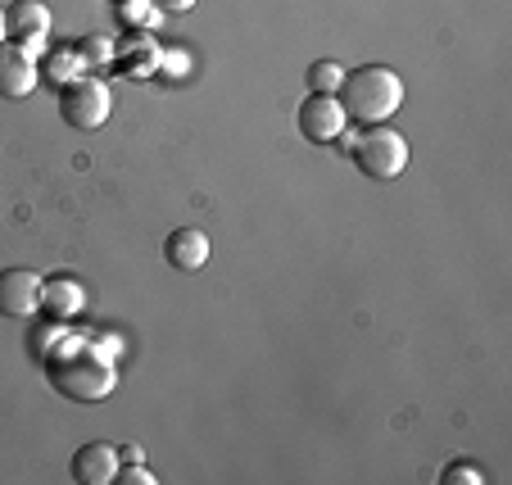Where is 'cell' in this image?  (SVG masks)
<instances>
[{"mask_svg": "<svg viewBox=\"0 0 512 485\" xmlns=\"http://www.w3.org/2000/svg\"><path fill=\"white\" fill-rule=\"evenodd\" d=\"M336 100L349 123H358V127L390 123V114H399V105H404V78L386 64H363L354 73H345Z\"/></svg>", "mask_w": 512, "mask_h": 485, "instance_id": "obj_1", "label": "cell"}, {"mask_svg": "<svg viewBox=\"0 0 512 485\" xmlns=\"http://www.w3.org/2000/svg\"><path fill=\"white\" fill-rule=\"evenodd\" d=\"M46 381L55 386V395L73 399V404H96L118 386V368L96 350L78 354H55L46 363Z\"/></svg>", "mask_w": 512, "mask_h": 485, "instance_id": "obj_2", "label": "cell"}, {"mask_svg": "<svg viewBox=\"0 0 512 485\" xmlns=\"http://www.w3.org/2000/svg\"><path fill=\"white\" fill-rule=\"evenodd\" d=\"M349 155H354L358 173H368V182H395L408 168V141L395 127L372 123L349 141Z\"/></svg>", "mask_w": 512, "mask_h": 485, "instance_id": "obj_3", "label": "cell"}, {"mask_svg": "<svg viewBox=\"0 0 512 485\" xmlns=\"http://www.w3.org/2000/svg\"><path fill=\"white\" fill-rule=\"evenodd\" d=\"M109 109H114V96L100 78H73L59 87V114H64L68 127H78V132H96L105 127Z\"/></svg>", "mask_w": 512, "mask_h": 485, "instance_id": "obj_4", "label": "cell"}, {"mask_svg": "<svg viewBox=\"0 0 512 485\" xmlns=\"http://www.w3.org/2000/svg\"><path fill=\"white\" fill-rule=\"evenodd\" d=\"M345 109H340L336 96H313L304 100L300 109H295V127H300L304 141H313V146H331V141H340L345 136Z\"/></svg>", "mask_w": 512, "mask_h": 485, "instance_id": "obj_5", "label": "cell"}, {"mask_svg": "<svg viewBox=\"0 0 512 485\" xmlns=\"http://www.w3.org/2000/svg\"><path fill=\"white\" fill-rule=\"evenodd\" d=\"M41 282L32 268H5L0 272V318H32L41 309Z\"/></svg>", "mask_w": 512, "mask_h": 485, "instance_id": "obj_6", "label": "cell"}, {"mask_svg": "<svg viewBox=\"0 0 512 485\" xmlns=\"http://www.w3.org/2000/svg\"><path fill=\"white\" fill-rule=\"evenodd\" d=\"M41 82V64L32 50L14 46V41H0V96L5 100H23L32 96Z\"/></svg>", "mask_w": 512, "mask_h": 485, "instance_id": "obj_7", "label": "cell"}, {"mask_svg": "<svg viewBox=\"0 0 512 485\" xmlns=\"http://www.w3.org/2000/svg\"><path fill=\"white\" fill-rule=\"evenodd\" d=\"M5 32H10L14 46H23V50L37 55V50L46 46V37H50L46 0H14L10 10H5Z\"/></svg>", "mask_w": 512, "mask_h": 485, "instance_id": "obj_8", "label": "cell"}, {"mask_svg": "<svg viewBox=\"0 0 512 485\" xmlns=\"http://www.w3.org/2000/svg\"><path fill=\"white\" fill-rule=\"evenodd\" d=\"M118 467H123L118 449L105 445V440H91V445H82L78 454H73V481H82V485H109L118 476Z\"/></svg>", "mask_w": 512, "mask_h": 485, "instance_id": "obj_9", "label": "cell"}, {"mask_svg": "<svg viewBox=\"0 0 512 485\" xmlns=\"http://www.w3.org/2000/svg\"><path fill=\"white\" fill-rule=\"evenodd\" d=\"M159 55H164V50L150 41V32H132L127 41H114V64H118V73H127V78H155Z\"/></svg>", "mask_w": 512, "mask_h": 485, "instance_id": "obj_10", "label": "cell"}, {"mask_svg": "<svg viewBox=\"0 0 512 485\" xmlns=\"http://www.w3.org/2000/svg\"><path fill=\"white\" fill-rule=\"evenodd\" d=\"M164 259L173 263L177 272H200L209 263V232L204 227H177L164 241Z\"/></svg>", "mask_w": 512, "mask_h": 485, "instance_id": "obj_11", "label": "cell"}, {"mask_svg": "<svg viewBox=\"0 0 512 485\" xmlns=\"http://www.w3.org/2000/svg\"><path fill=\"white\" fill-rule=\"evenodd\" d=\"M87 304V286L78 282V277H50L46 291H41V309L50 313V318H73V313Z\"/></svg>", "mask_w": 512, "mask_h": 485, "instance_id": "obj_12", "label": "cell"}, {"mask_svg": "<svg viewBox=\"0 0 512 485\" xmlns=\"http://www.w3.org/2000/svg\"><path fill=\"white\" fill-rule=\"evenodd\" d=\"M309 91L313 96H336L340 91V82H345V68L336 64V59H318V64H309Z\"/></svg>", "mask_w": 512, "mask_h": 485, "instance_id": "obj_13", "label": "cell"}, {"mask_svg": "<svg viewBox=\"0 0 512 485\" xmlns=\"http://www.w3.org/2000/svg\"><path fill=\"white\" fill-rule=\"evenodd\" d=\"M87 68H82V59H78V50L73 46H64V50H55V55L46 59V73L41 78H50L55 87H64V82H73V78H82Z\"/></svg>", "mask_w": 512, "mask_h": 485, "instance_id": "obj_14", "label": "cell"}, {"mask_svg": "<svg viewBox=\"0 0 512 485\" xmlns=\"http://www.w3.org/2000/svg\"><path fill=\"white\" fill-rule=\"evenodd\" d=\"M73 50H78V59H82V68H87V73L114 64V41H109V37H82Z\"/></svg>", "mask_w": 512, "mask_h": 485, "instance_id": "obj_15", "label": "cell"}, {"mask_svg": "<svg viewBox=\"0 0 512 485\" xmlns=\"http://www.w3.org/2000/svg\"><path fill=\"white\" fill-rule=\"evenodd\" d=\"M118 14H123V23L127 28H141V32H150L159 23V5L155 0H118Z\"/></svg>", "mask_w": 512, "mask_h": 485, "instance_id": "obj_16", "label": "cell"}, {"mask_svg": "<svg viewBox=\"0 0 512 485\" xmlns=\"http://www.w3.org/2000/svg\"><path fill=\"white\" fill-rule=\"evenodd\" d=\"M440 481H445V485H481L485 472H481V463H454V467H445V472H440Z\"/></svg>", "mask_w": 512, "mask_h": 485, "instance_id": "obj_17", "label": "cell"}, {"mask_svg": "<svg viewBox=\"0 0 512 485\" xmlns=\"http://www.w3.org/2000/svg\"><path fill=\"white\" fill-rule=\"evenodd\" d=\"M114 485H155V472H150V467H145V463H132V467H118Z\"/></svg>", "mask_w": 512, "mask_h": 485, "instance_id": "obj_18", "label": "cell"}, {"mask_svg": "<svg viewBox=\"0 0 512 485\" xmlns=\"http://www.w3.org/2000/svg\"><path fill=\"white\" fill-rule=\"evenodd\" d=\"M186 68H191V59H186L182 50H164V55H159V73H164V78H182Z\"/></svg>", "mask_w": 512, "mask_h": 485, "instance_id": "obj_19", "label": "cell"}, {"mask_svg": "<svg viewBox=\"0 0 512 485\" xmlns=\"http://www.w3.org/2000/svg\"><path fill=\"white\" fill-rule=\"evenodd\" d=\"M155 5H159L164 14H177V10H191L195 0H155Z\"/></svg>", "mask_w": 512, "mask_h": 485, "instance_id": "obj_20", "label": "cell"}, {"mask_svg": "<svg viewBox=\"0 0 512 485\" xmlns=\"http://www.w3.org/2000/svg\"><path fill=\"white\" fill-rule=\"evenodd\" d=\"M0 41H10V32H5V10H0Z\"/></svg>", "mask_w": 512, "mask_h": 485, "instance_id": "obj_21", "label": "cell"}]
</instances>
